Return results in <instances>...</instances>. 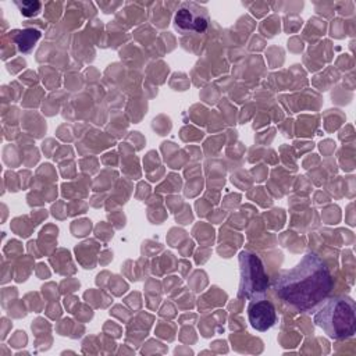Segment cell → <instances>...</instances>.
Wrapping results in <instances>:
<instances>
[{"label": "cell", "mask_w": 356, "mask_h": 356, "mask_svg": "<svg viewBox=\"0 0 356 356\" xmlns=\"http://www.w3.org/2000/svg\"><path fill=\"white\" fill-rule=\"evenodd\" d=\"M332 285L327 263L313 252L306 253L295 267L281 270L273 281L275 295L300 313H313L328 298Z\"/></svg>", "instance_id": "obj_1"}, {"label": "cell", "mask_w": 356, "mask_h": 356, "mask_svg": "<svg viewBox=\"0 0 356 356\" xmlns=\"http://www.w3.org/2000/svg\"><path fill=\"white\" fill-rule=\"evenodd\" d=\"M39 38H40V31L33 29V28H26L24 31L17 32L14 35L13 40L15 42V44L21 53H29L35 47Z\"/></svg>", "instance_id": "obj_6"}, {"label": "cell", "mask_w": 356, "mask_h": 356, "mask_svg": "<svg viewBox=\"0 0 356 356\" xmlns=\"http://www.w3.org/2000/svg\"><path fill=\"white\" fill-rule=\"evenodd\" d=\"M238 261H239L238 296L246 300L266 298L270 280L264 270V264L260 256L252 250H242L238 256Z\"/></svg>", "instance_id": "obj_3"}, {"label": "cell", "mask_w": 356, "mask_h": 356, "mask_svg": "<svg viewBox=\"0 0 356 356\" xmlns=\"http://www.w3.org/2000/svg\"><path fill=\"white\" fill-rule=\"evenodd\" d=\"M210 22L206 7L195 1H184L174 15V26L181 33H203Z\"/></svg>", "instance_id": "obj_4"}, {"label": "cell", "mask_w": 356, "mask_h": 356, "mask_svg": "<svg viewBox=\"0 0 356 356\" xmlns=\"http://www.w3.org/2000/svg\"><path fill=\"white\" fill-rule=\"evenodd\" d=\"M15 4L19 7L22 15L25 17H31L33 14H36L40 10V3L39 1H15Z\"/></svg>", "instance_id": "obj_7"}, {"label": "cell", "mask_w": 356, "mask_h": 356, "mask_svg": "<svg viewBox=\"0 0 356 356\" xmlns=\"http://www.w3.org/2000/svg\"><path fill=\"white\" fill-rule=\"evenodd\" d=\"M313 313L314 324L331 339L342 341L355 335L356 309L349 296L327 298Z\"/></svg>", "instance_id": "obj_2"}, {"label": "cell", "mask_w": 356, "mask_h": 356, "mask_svg": "<svg viewBox=\"0 0 356 356\" xmlns=\"http://www.w3.org/2000/svg\"><path fill=\"white\" fill-rule=\"evenodd\" d=\"M248 318L250 325L256 331L264 332L275 325L277 312L274 305L268 299L266 298L253 299V300H249V305H248Z\"/></svg>", "instance_id": "obj_5"}]
</instances>
